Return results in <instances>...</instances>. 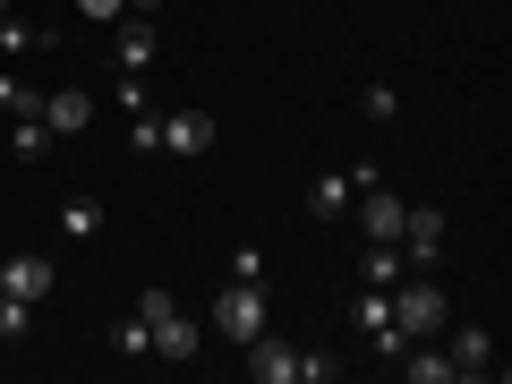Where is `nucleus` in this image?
<instances>
[{
    "mask_svg": "<svg viewBox=\"0 0 512 384\" xmlns=\"http://www.w3.org/2000/svg\"><path fill=\"white\" fill-rule=\"evenodd\" d=\"M393 325H402V342H427V333L453 325V291H436V282H410V291H393Z\"/></svg>",
    "mask_w": 512,
    "mask_h": 384,
    "instance_id": "nucleus-3",
    "label": "nucleus"
},
{
    "mask_svg": "<svg viewBox=\"0 0 512 384\" xmlns=\"http://www.w3.org/2000/svg\"><path fill=\"white\" fill-rule=\"evenodd\" d=\"M0 18H9V0H0Z\"/></svg>",
    "mask_w": 512,
    "mask_h": 384,
    "instance_id": "nucleus-21",
    "label": "nucleus"
},
{
    "mask_svg": "<svg viewBox=\"0 0 512 384\" xmlns=\"http://www.w3.org/2000/svg\"><path fill=\"white\" fill-rule=\"evenodd\" d=\"M137 316H146V333H154V359H197L205 350V325L171 291H137Z\"/></svg>",
    "mask_w": 512,
    "mask_h": 384,
    "instance_id": "nucleus-1",
    "label": "nucleus"
},
{
    "mask_svg": "<svg viewBox=\"0 0 512 384\" xmlns=\"http://www.w3.org/2000/svg\"><path fill=\"white\" fill-rule=\"evenodd\" d=\"M410 359H402V376L410 384H453V359H444V350H427V342H402Z\"/></svg>",
    "mask_w": 512,
    "mask_h": 384,
    "instance_id": "nucleus-12",
    "label": "nucleus"
},
{
    "mask_svg": "<svg viewBox=\"0 0 512 384\" xmlns=\"http://www.w3.org/2000/svg\"><path fill=\"white\" fill-rule=\"evenodd\" d=\"M205 325H214L222 342H239V350H248L256 333H265V291H256V282H231V291H214Z\"/></svg>",
    "mask_w": 512,
    "mask_h": 384,
    "instance_id": "nucleus-4",
    "label": "nucleus"
},
{
    "mask_svg": "<svg viewBox=\"0 0 512 384\" xmlns=\"http://www.w3.org/2000/svg\"><path fill=\"white\" fill-rule=\"evenodd\" d=\"M350 197H359V188H350V171H316V188H308L316 214H350Z\"/></svg>",
    "mask_w": 512,
    "mask_h": 384,
    "instance_id": "nucleus-13",
    "label": "nucleus"
},
{
    "mask_svg": "<svg viewBox=\"0 0 512 384\" xmlns=\"http://www.w3.org/2000/svg\"><path fill=\"white\" fill-rule=\"evenodd\" d=\"M77 9H86V18H120L128 0H77Z\"/></svg>",
    "mask_w": 512,
    "mask_h": 384,
    "instance_id": "nucleus-19",
    "label": "nucleus"
},
{
    "mask_svg": "<svg viewBox=\"0 0 512 384\" xmlns=\"http://www.w3.org/2000/svg\"><path fill=\"white\" fill-rule=\"evenodd\" d=\"M214 146V111H171L163 120V154H205Z\"/></svg>",
    "mask_w": 512,
    "mask_h": 384,
    "instance_id": "nucleus-10",
    "label": "nucleus"
},
{
    "mask_svg": "<svg viewBox=\"0 0 512 384\" xmlns=\"http://www.w3.org/2000/svg\"><path fill=\"white\" fill-rule=\"evenodd\" d=\"M359 111H367V120H393V111H402V94H393V86H367Z\"/></svg>",
    "mask_w": 512,
    "mask_h": 384,
    "instance_id": "nucleus-18",
    "label": "nucleus"
},
{
    "mask_svg": "<svg viewBox=\"0 0 512 384\" xmlns=\"http://www.w3.org/2000/svg\"><path fill=\"white\" fill-rule=\"evenodd\" d=\"M120 69H128V77L154 69V26H146V18H120Z\"/></svg>",
    "mask_w": 512,
    "mask_h": 384,
    "instance_id": "nucleus-11",
    "label": "nucleus"
},
{
    "mask_svg": "<svg viewBox=\"0 0 512 384\" xmlns=\"http://www.w3.org/2000/svg\"><path fill=\"white\" fill-rule=\"evenodd\" d=\"M248 376H256V384H325L333 359L291 350V342H274V333H256V342H248Z\"/></svg>",
    "mask_w": 512,
    "mask_h": 384,
    "instance_id": "nucleus-2",
    "label": "nucleus"
},
{
    "mask_svg": "<svg viewBox=\"0 0 512 384\" xmlns=\"http://www.w3.org/2000/svg\"><path fill=\"white\" fill-rule=\"evenodd\" d=\"M111 342H120L128 359H146V350H154V333H146V316H120V333H111Z\"/></svg>",
    "mask_w": 512,
    "mask_h": 384,
    "instance_id": "nucleus-16",
    "label": "nucleus"
},
{
    "mask_svg": "<svg viewBox=\"0 0 512 384\" xmlns=\"http://www.w3.org/2000/svg\"><path fill=\"white\" fill-rule=\"evenodd\" d=\"M43 128H52V137H77V128H94V94H86V86L43 94Z\"/></svg>",
    "mask_w": 512,
    "mask_h": 384,
    "instance_id": "nucleus-8",
    "label": "nucleus"
},
{
    "mask_svg": "<svg viewBox=\"0 0 512 384\" xmlns=\"http://www.w3.org/2000/svg\"><path fill=\"white\" fill-rule=\"evenodd\" d=\"M402 214L410 205L393 197V188H359V231L367 239H402Z\"/></svg>",
    "mask_w": 512,
    "mask_h": 384,
    "instance_id": "nucleus-9",
    "label": "nucleus"
},
{
    "mask_svg": "<svg viewBox=\"0 0 512 384\" xmlns=\"http://www.w3.org/2000/svg\"><path fill=\"white\" fill-rule=\"evenodd\" d=\"M52 256H35V248H18V256H9V265H0V291H9V299H43V291H52Z\"/></svg>",
    "mask_w": 512,
    "mask_h": 384,
    "instance_id": "nucleus-6",
    "label": "nucleus"
},
{
    "mask_svg": "<svg viewBox=\"0 0 512 384\" xmlns=\"http://www.w3.org/2000/svg\"><path fill=\"white\" fill-rule=\"evenodd\" d=\"M26 325H35V299H9V291H0V333L26 342Z\"/></svg>",
    "mask_w": 512,
    "mask_h": 384,
    "instance_id": "nucleus-15",
    "label": "nucleus"
},
{
    "mask_svg": "<svg viewBox=\"0 0 512 384\" xmlns=\"http://www.w3.org/2000/svg\"><path fill=\"white\" fill-rule=\"evenodd\" d=\"M402 256L419 265V274L444 256V214H436V205H410V214H402Z\"/></svg>",
    "mask_w": 512,
    "mask_h": 384,
    "instance_id": "nucleus-5",
    "label": "nucleus"
},
{
    "mask_svg": "<svg viewBox=\"0 0 512 384\" xmlns=\"http://www.w3.org/2000/svg\"><path fill=\"white\" fill-rule=\"evenodd\" d=\"M0 111H9V120H18V111H43V94L18 86V77H0Z\"/></svg>",
    "mask_w": 512,
    "mask_h": 384,
    "instance_id": "nucleus-17",
    "label": "nucleus"
},
{
    "mask_svg": "<svg viewBox=\"0 0 512 384\" xmlns=\"http://www.w3.org/2000/svg\"><path fill=\"white\" fill-rule=\"evenodd\" d=\"M60 231H69V239H94V231H103V205H94V197H69V205H60Z\"/></svg>",
    "mask_w": 512,
    "mask_h": 384,
    "instance_id": "nucleus-14",
    "label": "nucleus"
},
{
    "mask_svg": "<svg viewBox=\"0 0 512 384\" xmlns=\"http://www.w3.org/2000/svg\"><path fill=\"white\" fill-rule=\"evenodd\" d=\"M444 359H453V376H504V367H495V333H487V325H461Z\"/></svg>",
    "mask_w": 512,
    "mask_h": 384,
    "instance_id": "nucleus-7",
    "label": "nucleus"
},
{
    "mask_svg": "<svg viewBox=\"0 0 512 384\" xmlns=\"http://www.w3.org/2000/svg\"><path fill=\"white\" fill-rule=\"evenodd\" d=\"M128 9H154V0H128Z\"/></svg>",
    "mask_w": 512,
    "mask_h": 384,
    "instance_id": "nucleus-20",
    "label": "nucleus"
}]
</instances>
